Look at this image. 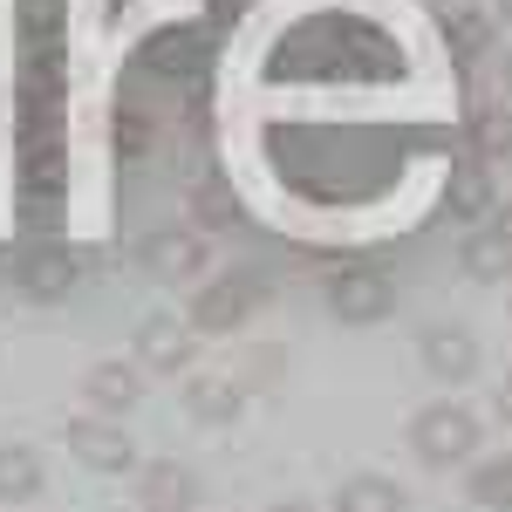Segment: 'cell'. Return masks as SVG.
Listing matches in <instances>:
<instances>
[{"label": "cell", "instance_id": "cell-8", "mask_svg": "<svg viewBox=\"0 0 512 512\" xmlns=\"http://www.w3.org/2000/svg\"><path fill=\"white\" fill-rule=\"evenodd\" d=\"M14 280H21L28 301H62V294L76 287V253H69V246H35Z\"/></svg>", "mask_w": 512, "mask_h": 512}, {"label": "cell", "instance_id": "cell-21", "mask_svg": "<svg viewBox=\"0 0 512 512\" xmlns=\"http://www.w3.org/2000/svg\"><path fill=\"white\" fill-rule=\"evenodd\" d=\"M492 21H506V28H512V0H492Z\"/></svg>", "mask_w": 512, "mask_h": 512}, {"label": "cell", "instance_id": "cell-6", "mask_svg": "<svg viewBox=\"0 0 512 512\" xmlns=\"http://www.w3.org/2000/svg\"><path fill=\"white\" fill-rule=\"evenodd\" d=\"M192 355H198L192 321H171V315L137 321V369H158V376H178V369H192Z\"/></svg>", "mask_w": 512, "mask_h": 512}, {"label": "cell", "instance_id": "cell-3", "mask_svg": "<svg viewBox=\"0 0 512 512\" xmlns=\"http://www.w3.org/2000/svg\"><path fill=\"white\" fill-rule=\"evenodd\" d=\"M396 308V287L383 267H342V274L328 280V315L349 321V328H369V321H383Z\"/></svg>", "mask_w": 512, "mask_h": 512}, {"label": "cell", "instance_id": "cell-13", "mask_svg": "<svg viewBox=\"0 0 512 512\" xmlns=\"http://www.w3.org/2000/svg\"><path fill=\"white\" fill-rule=\"evenodd\" d=\"M335 512H410V499H403V485L383 472H355L342 478V492H335Z\"/></svg>", "mask_w": 512, "mask_h": 512}, {"label": "cell", "instance_id": "cell-22", "mask_svg": "<svg viewBox=\"0 0 512 512\" xmlns=\"http://www.w3.org/2000/svg\"><path fill=\"white\" fill-rule=\"evenodd\" d=\"M274 512H315V506H308V499H280Z\"/></svg>", "mask_w": 512, "mask_h": 512}, {"label": "cell", "instance_id": "cell-14", "mask_svg": "<svg viewBox=\"0 0 512 512\" xmlns=\"http://www.w3.org/2000/svg\"><path fill=\"white\" fill-rule=\"evenodd\" d=\"M458 267L472 280H506L512 274V239L499 233V226H485V233H472L458 246Z\"/></svg>", "mask_w": 512, "mask_h": 512}, {"label": "cell", "instance_id": "cell-11", "mask_svg": "<svg viewBox=\"0 0 512 512\" xmlns=\"http://www.w3.org/2000/svg\"><path fill=\"white\" fill-rule=\"evenodd\" d=\"M239 403H246V383L239 376H192L185 383V410H192L198 424H233Z\"/></svg>", "mask_w": 512, "mask_h": 512}, {"label": "cell", "instance_id": "cell-20", "mask_svg": "<svg viewBox=\"0 0 512 512\" xmlns=\"http://www.w3.org/2000/svg\"><path fill=\"white\" fill-rule=\"evenodd\" d=\"M492 226H499V233L512 239V205H492Z\"/></svg>", "mask_w": 512, "mask_h": 512}, {"label": "cell", "instance_id": "cell-10", "mask_svg": "<svg viewBox=\"0 0 512 512\" xmlns=\"http://www.w3.org/2000/svg\"><path fill=\"white\" fill-rule=\"evenodd\" d=\"M492 205H499V192H492V164H458L451 171V185H444V212L451 219H492Z\"/></svg>", "mask_w": 512, "mask_h": 512}, {"label": "cell", "instance_id": "cell-17", "mask_svg": "<svg viewBox=\"0 0 512 512\" xmlns=\"http://www.w3.org/2000/svg\"><path fill=\"white\" fill-rule=\"evenodd\" d=\"M465 492H472V506H485V512H512V458H485V465H472Z\"/></svg>", "mask_w": 512, "mask_h": 512}, {"label": "cell", "instance_id": "cell-12", "mask_svg": "<svg viewBox=\"0 0 512 512\" xmlns=\"http://www.w3.org/2000/svg\"><path fill=\"white\" fill-rule=\"evenodd\" d=\"M198 506V478L185 465H144V506L137 512H192Z\"/></svg>", "mask_w": 512, "mask_h": 512}, {"label": "cell", "instance_id": "cell-1", "mask_svg": "<svg viewBox=\"0 0 512 512\" xmlns=\"http://www.w3.org/2000/svg\"><path fill=\"white\" fill-rule=\"evenodd\" d=\"M410 451H417L431 472L472 465L478 458V417L465 403H424V410L410 417Z\"/></svg>", "mask_w": 512, "mask_h": 512}, {"label": "cell", "instance_id": "cell-4", "mask_svg": "<svg viewBox=\"0 0 512 512\" xmlns=\"http://www.w3.org/2000/svg\"><path fill=\"white\" fill-rule=\"evenodd\" d=\"M69 451H76V465H89V472H103V478L137 465V437L123 431L117 417H103V410H89V417L69 424Z\"/></svg>", "mask_w": 512, "mask_h": 512}, {"label": "cell", "instance_id": "cell-7", "mask_svg": "<svg viewBox=\"0 0 512 512\" xmlns=\"http://www.w3.org/2000/svg\"><path fill=\"white\" fill-rule=\"evenodd\" d=\"M137 260H144V274H151V280H192L198 267H205V239L185 233V226H171V233L144 239Z\"/></svg>", "mask_w": 512, "mask_h": 512}, {"label": "cell", "instance_id": "cell-2", "mask_svg": "<svg viewBox=\"0 0 512 512\" xmlns=\"http://www.w3.org/2000/svg\"><path fill=\"white\" fill-rule=\"evenodd\" d=\"M260 301H267V280L260 274H219L192 301V335H226V328H239Z\"/></svg>", "mask_w": 512, "mask_h": 512}, {"label": "cell", "instance_id": "cell-5", "mask_svg": "<svg viewBox=\"0 0 512 512\" xmlns=\"http://www.w3.org/2000/svg\"><path fill=\"white\" fill-rule=\"evenodd\" d=\"M417 355H424V369H431L437 383H472L478 376V335L472 328L431 321V328L417 335Z\"/></svg>", "mask_w": 512, "mask_h": 512}, {"label": "cell", "instance_id": "cell-15", "mask_svg": "<svg viewBox=\"0 0 512 512\" xmlns=\"http://www.w3.org/2000/svg\"><path fill=\"white\" fill-rule=\"evenodd\" d=\"M0 499H7V506L41 499V458L28 444H0Z\"/></svg>", "mask_w": 512, "mask_h": 512}, {"label": "cell", "instance_id": "cell-16", "mask_svg": "<svg viewBox=\"0 0 512 512\" xmlns=\"http://www.w3.org/2000/svg\"><path fill=\"white\" fill-rule=\"evenodd\" d=\"M465 137H472L478 164H512V110H478L465 123Z\"/></svg>", "mask_w": 512, "mask_h": 512}, {"label": "cell", "instance_id": "cell-18", "mask_svg": "<svg viewBox=\"0 0 512 512\" xmlns=\"http://www.w3.org/2000/svg\"><path fill=\"white\" fill-rule=\"evenodd\" d=\"M444 35L458 48V62H478V55H492V14H485V7H458V14L444 21Z\"/></svg>", "mask_w": 512, "mask_h": 512}, {"label": "cell", "instance_id": "cell-23", "mask_svg": "<svg viewBox=\"0 0 512 512\" xmlns=\"http://www.w3.org/2000/svg\"><path fill=\"white\" fill-rule=\"evenodd\" d=\"M499 76H506V96H512V48L499 55Z\"/></svg>", "mask_w": 512, "mask_h": 512}, {"label": "cell", "instance_id": "cell-19", "mask_svg": "<svg viewBox=\"0 0 512 512\" xmlns=\"http://www.w3.org/2000/svg\"><path fill=\"white\" fill-rule=\"evenodd\" d=\"M492 410H499V417L512 424V369H506V383H499V396H492Z\"/></svg>", "mask_w": 512, "mask_h": 512}, {"label": "cell", "instance_id": "cell-9", "mask_svg": "<svg viewBox=\"0 0 512 512\" xmlns=\"http://www.w3.org/2000/svg\"><path fill=\"white\" fill-rule=\"evenodd\" d=\"M82 396H89V410L123 417V410L144 396V376H137V362H96V369L82 376Z\"/></svg>", "mask_w": 512, "mask_h": 512}]
</instances>
